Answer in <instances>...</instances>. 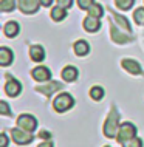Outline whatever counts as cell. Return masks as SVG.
<instances>
[{
	"label": "cell",
	"instance_id": "cell-21",
	"mask_svg": "<svg viewBox=\"0 0 144 147\" xmlns=\"http://www.w3.org/2000/svg\"><path fill=\"white\" fill-rule=\"evenodd\" d=\"M87 11H89V16H93V17H98V19H101L104 16V8L99 3H93Z\"/></svg>",
	"mask_w": 144,
	"mask_h": 147
},
{
	"label": "cell",
	"instance_id": "cell-17",
	"mask_svg": "<svg viewBox=\"0 0 144 147\" xmlns=\"http://www.w3.org/2000/svg\"><path fill=\"white\" fill-rule=\"evenodd\" d=\"M19 23L17 22H8L5 26H3V33H5L6 37H16V36L19 34Z\"/></svg>",
	"mask_w": 144,
	"mask_h": 147
},
{
	"label": "cell",
	"instance_id": "cell-31",
	"mask_svg": "<svg viewBox=\"0 0 144 147\" xmlns=\"http://www.w3.org/2000/svg\"><path fill=\"white\" fill-rule=\"evenodd\" d=\"M37 147H54V146H53V142H51L50 140H48V141L45 140V141H43V142H41V144H39Z\"/></svg>",
	"mask_w": 144,
	"mask_h": 147
},
{
	"label": "cell",
	"instance_id": "cell-30",
	"mask_svg": "<svg viewBox=\"0 0 144 147\" xmlns=\"http://www.w3.org/2000/svg\"><path fill=\"white\" fill-rule=\"evenodd\" d=\"M37 136H39V138H42V140H47V141H48V140L51 138V133H50V132H47V130H41V132L37 133Z\"/></svg>",
	"mask_w": 144,
	"mask_h": 147
},
{
	"label": "cell",
	"instance_id": "cell-32",
	"mask_svg": "<svg viewBox=\"0 0 144 147\" xmlns=\"http://www.w3.org/2000/svg\"><path fill=\"white\" fill-rule=\"evenodd\" d=\"M53 3V0H41V5L42 6H50Z\"/></svg>",
	"mask_w": 144,
	"mask_h": 147
},
{
	"label": "cell",
	"instance_id": "cell-8",
	"mask_svg": "<svg viewBox=\"0 0 144 147\" xmlns=\"http://www.w3.org/2000/svg\"><path fill=\"white\" fill-rule=\"evenodd\" d=\"M31 76H33L34 81L37 82H45V81H50L51 79V71L43 65H39L31 71Z\"/></svg>",
	"mask_w": 144,
	"mask_h": 147
},
{
	"label": "cell",
	"instance_id": "cell-24",
	"mask_svg": "<svg viewBox=\"0 0 144 147\" xmlns=\"http://www.w3.org/2000/svg\"><path fill=\"white\" fill-rule=\"evenodd\" d=\"M133 19H135V22H137L138 25L144 26V8H137V9H135Z\"/></svg>",
	"mask_w": 144,
	"mask_h": 147
},
{
	"label": "cell",
	"instance_id": "cell-1",
	"mask_svg": "<svg viewBox=\"0 0 144 147\" xmlns=\"http://www.w3.org/2000/svg\"><path fill=\"white\" fill-rule=\"evenodd\" d=\"M119 113H118V110L115 109H112V112L110 115L107 116L105 119V122H104V127H102V132L104 135H105V138H116V135H118V130H119Z\"/></svg>",
	"mask_w": 144,
	"mask_h": 147
},
{
	"label": "cell",
	"instance_id": "cell-22",
	"mask_svg": "<svg viewBox=\"0 0 144 147\" xmlns=\"http://www.w3.org/2000/svg\"><path fill=\"white\" fill-rule=\"evenodd\" d=\"M16 8V0H2L0 2V11L2 13H11Z\"/></svg>",
	"mask_w": 144,
	"mask_h": 147
},
{
	"label": "cell",
	"instance_id": "cell-28",
	"mask_svg": "<svg viewBox=\"0 0 144 147\" xmlns=\"http://www.w3.org/2000/svg\"><path fill=\"white\" fill-rule=\"evenodd\" d=\"M57 5L65 8V9H68V8H71V5H73V0H57Z\"/></svg>",
	"mask_w": 144,
	"mask_h": 147
},
{
	"label": "cell",
	"instance_id": "cell-27",
	"mask_svg": "<svg viewBox=\"0 0 144 147\" xmlns=\"http://www.w3.org/2000/svg\"><path fill=\"white\" fill-rule=\"evenodd\" d=\"M0 109H2V113L5 115V116H9V115H11L9 105H8L6 101H0Z\"/></svg>",
	"mask_w": 144,
	"mask_h": 147
},
{
	"label": "cell",
	"instance_id": "cell-9",
	"mask_svg": "<svg viewBox=\"0 0 144 147\" xmlns=\"http://www.w3.org/2000/svg\"><path fill=\"white\" fill-rule=\"evenodd\" d=\"M121 67L124 70L129 71L130 74H141L143 73L139 63L137 61H133V59H122V61H121Z\"/></svg>",
	"mask_w": 144,
	"mask_h": 147
},
{
	"label": "cell",
	"instance_id": "cell-3",
	"mask_svg": "<svg viewBox=\"0 0 144 147\" xmlns=\"http://www.w3.org/2000/svg\"><path fill=\"white\" fill-rule=\"evenodd\" d=\"M135 136H137V127L132 124V122H122L119 125V130L116 135V141L119 144H124L126 141H129Z\"/></svg>",
	"mask_w": 144,
	"mask_h": 147
},
{
	"label": "cell",
	"instance_id": "cell-18",
	"mask_svg": "<svg viewBox=\"0 0 144 147\" xmlns=\"http://www.w3.org/2000/svg\"><path fill=\"white\" fill-rule=\"evenodd\" d=\"M112 16H113V19H115V22L118 23V26L121 30H126V33H132V28H130V23L129 20H127L126 17H122L121 14H118V13H112Z\"/></svg>",
	"mask_w": 144,
	"mask_h": 147
},
{
	"label": "cell",
	"instance_id": "cell-10",
	"mask_svg": "<svg viewBox=\"0 0 144 147\" xmlns=\"http://www.w3.org/2000/svg\"><path fill=\"white\" fill-rule=\"evenodd\" d=\"M99 28H101V20L98 17H93V16H87L84 19V30L89 31V33H96Z\"/></svg>",
	"mask_w": 144,
	"mask_h": 147
},
{
	"label": "cell",
	"instance_id": "cell-29",
	"mask_svg": "<svg viewBox=\"0 0 144 147\" xmlns=\"http://www.w3.org/2000/svg\"><path fill=\"white\" fill-rule=\"evenodd\" d=\"M8 142H9V140H8L6 133H2L0 135V147H8Z\"/></svg>",
	"mask_w": 144,
	"mask_h": 147
},
{
	"label": "cell",
	"instance_id": "cell-13",
	"mask_svg": "<svg viewBox=\"0 0 144 147\" xmlns=\"http://www.w3.org/2000/svg\"><path fill=\"white\" fill-rule=\"evenodd\" d=\"M110 36H112V39H113V42H116V43L130 42V37L129 36H124V33H121V31L118 30V25L110 26Z\"/></svg>",
	"mask_w": 144,
	"mask_h": 147
},
{
	"label": "cell",
	"instance_id": "cell-23",
	"mask_svg": "<svg viewBox=\"0 0 144 147\" xmlns=\"http://www.w3.org/2000/svg\"><path fill=\"white\" fill-rule=\"evenodd\" d=\"M133 3H135V0H115V5L122 11H129L133 6Z\"/></svg>",
	"mask_w": 144,
	"mask_h": 147
},
{
	"label": "cell",
	"instance_id": "cell-12",
	"mask_svg": "<svg viewBox=\"0 0 144 147\" xmlns=\"http://www.w3.org/2000/svg\"><path fill=\"white\" fill-rule=\"evenodd\" d=\"M78 74H79V71L73 65H67L65 68L62 70V79L65 82H74L76 79H78Z\"/></svg>",
	"mask_w": 144,
	"mask_h": 147
},
{
	"label": "cell",
	"instance_id": "cell-5",
	"mask_svg": "<svg viewBox=\"0 0 144 147\" xmlns=\"http://www.w3.org/2000/svg\"><path fill=\"white\" fill-rule=\"evenodd\" d=\"M17 127L26 130V132H31L33 133L36 129H37V119H36L33 115H28V113H23L17 118Z\"/></svg>",
	"mask_w": 144,
	"mask_h": 147
},
{
	"label": "cell",
	"instance_id": "cell-20",
	"mask_svg": "<svg viewBox=\"0 0 144 147\" xmlns=\"http://www.w3.org/2000/svg\"><path fill=\"white\" fill-rule=\"evenodd\" d=\"M104 88L102 87H99V85H95V87H91L90 88V98L93 99V101H101V99L104 98Z\"/></svg>",
	"mask_w": 144,
	"mask_h": 147
},
{
	"label": "cell",
	"instance_id": "cell-2",
	"mask_svg": "<svg viewBox=\"0 0 144 147\" xmlns=\"http://www.w3.org/2000/svg\"><path fill=\"white\" fill-rule=\"evenodd\" d=\"M74 105V99L70 93H59L53 101V109L57 113H64Z\"/></svg>",
	"mask_w": 144,
	"mask_h": 147
},
{
	"label": "cell",
	"instance_id": "cell-14",
	"mask_svg": "<svg viewBox=\"0 0 144 147\" xmlns=\"http://www.w3.org/2000/svg\"><path fill=\"white\" fill-rule=\"evenodd\" d=\"M14 59V54L8 47H2L0 48V65L2 67H8Z\"/></svg>",
	"mask_w": 144,
	"mask_h": 147
},
{
	"label": "cell",
	"instance_id": "cell-7",
	"mask_svg": "<svg viewBox=\"0 0 144 147\" xmlns=\"http://www.w3.org/2000/svg\"><path fill=\"white\" fill-rule=\"evenodd\" d=\"M17 5L23 14H36L41 6V0H17Z\"/></svg>",
	"mask_w": 144,
	"mask_h": 147
},
{
	"label": "cell",
	"instance_id": "cell-4",
	"mask_svg": "<svg viewBox=\"0 0 144 147\" xmlns=\"http://www.w3.org/2000/svg\"><path fill=\"white\" fill-rule=\"evenodd\" d=\"M11 138H13V141L16 144L26 146V144H30V142H33L34 135L31 132H26V130L20 129V127H14V129H11Z\"/></svg>",
	"mask_w": 144,
	"mask_h": 147
},
{
	"label": "cell",
	"instance_id": "cell-25",
	"mask_svg": "<svg viewBox=\"0 0 144 147\" xmlns=\"http://www.w3.org/2000/svg\"><path fill=\"white\" fill-rule=\"evenodd\" d=\"M122 147H143V141L139 140V138H132V140H129V141H126L122 144Z\"/></svg>",
	"mask_w": 144,
	"mask_h": 147
},
{
	"label": "cell",
	"instance_id": "cell-26",
	"mask_svg": "<svg viewBox=\"0 0 144 147\" xmlns=\"http://www.w3.org/2000/svg\"><path fill=\"white\" fill-rule=\"evenodd\" d=\"M93 3H95V0H78V6L81 9H89Z\"/></svg>",
	"mask_w": 144,
	"mask_h": 147
},
{
	"label": "cell",
	"instance_id": "cell-33",
	"mask_svg": "<svg viewBox=\"0 0 144 147\" xmlns=\"http://www.w3.org/2000/svg\"><path fill=\"white\" fill-rule=\"evenodd\" d=\"M105 147H109V146H105Z\"/></svg>",
	"mask_w": 144,
	"mask_h": 147
},
{
	"label": "cell",
	"instance_id": "cell-6",
	"mask_svg": "<svg viewBox=\"0 0 144 147\" xmlns=\"http://www.w3.org/2000/svg\"><path fill=\"white\" fill-rule=\"evenodd\" d=\"M5 76H6L5 93L8 94V96H11V98L19 96V94H20V91H22V85H20V82H19L17 79H14V78H9V74H5Z\"/></svg>",
	"mask_w": 144,
	"mask_h": 147
},
{
	"label": "cell",
	"instance_id": "cell-16",
	"mask_svg": "<svg viewBox=\"0 0 144 147\" xmlns=\"http://www.w3.org/2000/svg\"><path fill=\"white\" fill-rule=\"evenodd\" d=\"M73 50H74V54H78V56H87L90 53V45L85 40H78L74 42Z\"/></svg>",
	"mask_w": 144,
	"mask_h": 147
},
{
	"label": "cell",
	"instance_id": "cell-11",
	"mask_svg": "<svg viewBox=\"0 0 144 147\" xmlns=\"http://www.w3.org/2000/svg\"><path fill=\"white\" fill-rule=\"evenodd\" d=\"M61 88H64L61 82H50L48 85L37 87V91H39V93H42V94H45L47 98H50L54 91H57V90H61Z\"/></svg>",
	"mask_w": 144,
	"mask_h": 147
},
{
	"label": "cell",
	"instance_id": "cell-15",
	"mask_svg": "<svg viewBox=\"0 0 144 147\" xmlns=\"http://www.w3.org/2000/svg\"><path fill=\"white\" fill-rule=\"evenodd\" d=\"M30 57L34 62H42L45 59V50L41 45H33L30 48Z\"/></svg>",
	"mask_w": 144,
	"mask_h": 147
},
{
	"label": "cell",
	"instance_id": "cell-19",
	"mask_svg": "<svg viewBox=\"0 0 144 147\" xmlns=\"http://www.w3.org/2000/svg\"><path fill=\"white\" fill-rule=\"evenodd\" d=\"M51 19L53 20H56V22H61V20H64V19L67 17V9L65 8H62V6H54L53 9H51Z\"/></svg>",
	"mask_w": 144,
	"mask_h": 147
}]
</instances>
